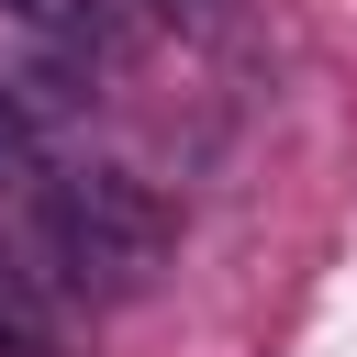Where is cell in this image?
Returning a JSON list of instances; mask_svg holds the SVG:
<instances>
[{
	"mask_svg": "<svg viewBox=\"0 0 357 357\" xmlns=\"http://www.w3.org/2000/svg\"><path fill=\"white\" fill-rule=\"evenodd\" d=\"M45 234H56V257H67L78 290H134V279L167 257V212H156L123 167H78V178H56Z\"/></svg>",
	"mask_w": 357,
	"mask_h": 357,
	"instance_id": "obj_1",
	"label": "cell"
},
{
	"mask_svg": "<svg viewBox=\"0 0 357 357\" xmlns=\"http://www.w3.org/2000/svg\"><path fill=\"white\" fill-rule=\"evenodd\" d=\"M0 346H33V301H22L11 268H0Z\"/></svg>",
	"mask_w": 357,
	"mask_h": 357,
	"instance_id": "obj_3",
	"label": "cell"
},
{
	"mask_svg": "<svg viewBox=\"0 0 357 357\" xmlns=\"http://www.w3.org/2000/svg\"><path fill=\"white\" fill-rule=\"evenodd\" d=\"M156 11H212V0H156Z\"/></svg>",
	"mask_w": 357,
	"mask_h": 357,
	"instance_id": "obj_5",
	"label": "cell"
},
{
	"mask_svg": "<svg viewBox=\"0 0 357 357\" xmlns=\"http://www.w3.org/2000/svg\"><path fill=\"white\" fill-rule=\"evenodd\" d=\"M22 156H33V112H22V100H11V89H0V178H11V167H22Z\"/></svg>",
	"mask_w": 357,
	"mask_h": 357,
	"instance_id": "obj_2",
	"label": "cell"
},
{
	"mask_svg": "<svg viewBox=\"0 0 357 357\" xmlns=\"http://www.w3.org/2000/svg\"><path fill=\"white\" fill-rule=\"evenodd\" d=\"M0 11H22V22H67L78 0H0Z\"/></svg>",
	"mask_w": 357,
	"mask_h": 357,
	"instance_id": "obj_4",
	"label": "cell"
}]
</instances>
